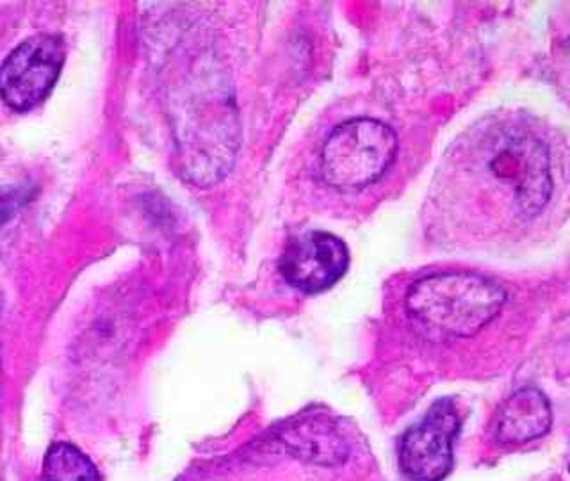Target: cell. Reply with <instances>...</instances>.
Returning <instances> with one entry per match:
<instances>
[{
	"instance_id": "obj_1",
	"label": "cell",
	"mask_w": 570,
	"mask_h": 481,
	"mask_svg": "<svg viewBox=\"0 0 570 481\" xmlns=\"http://www.w3.org/2000/svg\"><path fill=\"white\" fill-rule=\"evenodd\" d=\"M507 302L503 285L478 273H436L406 293L410 317L430 337H472L498 316Z\"/></svg>"
},
{
	"instance_id": "obj_4",
	"label": "cell",
	"mask_w": 570,
	"mask_h": 481,
	"mask_svg": "<svg viewBox=\"0 0 570 481\" xmlns=\"http://www.w3.org/2000/svg\"><path fill=\"white\" fill-rule=\"evenodd\" d=\"M67 59L61 36L36 35L18 45L0 67V98L17 111L38 106L56 85Z\"/></svg>"
},
{
	"instance_id": "obj_7",
	"label": "cell",
	"mask_w": 570,
	"mask_h": 481,
	"mask_svg": "<svg viewBox=\"0 0 570 481\" xmlns=\"http://www.w3.org/2000/svg\"><path fill=\"white\" fill-rule=\"evenodd\" d=\"M548 396L534 387L519 389L504 401L495 418V436L501 444H525L551 430Z\"/></svg>"
},
{
	"instance_id": "obj_6",
	"label": "cell",
	"mask_w": 570,
	"mask_h": 481,
	"mask_svg": "<svg viewBox=\"0 0 570 481\" xmlns=\"http://www.w3.org/2000/svg\"><path fill=\"white\" fill-rule=\"evenodd\" d=\"M350 266V249L328 232H307L287 243L278 261V272L291 287L316 294L334 287Z\"/></svg>"
},
{
	"instance_id": "obj_8",
	"label": "cell",
	"mask_w": 570,
	"mask_h": 481,
	"mask_svg": "<svg viewBox=\"0 0 570 481\" xmlns=\"http://www.w3.org/2000/svg\"><path fill=\"white\" fill-rule=\"evenodd\" d=\"M282 441L298 459L321 465H337L347 457V444L334 424L321 418L303 419L291 424Z\"/></svg>"
},
{
	"instance_id": "obj_5",
	"label": "cell",
	"mask_w": 570,
	"mask_h": 481,
	"mask_svg": "<svg viewBox=\"0 0 570 481\" xmlns=\"http://www.w3.org/2000/svg\"><path fill=\"white\" fill-rule=\"evenodd\" d=\"M460 418L453 401L439 400L423 421L410 428L400 444V465L412 481H442L453 465V442Z\"/></svg>"
},
{
	"instance_id": "obj_3",
	"label": "cell",
	"mask_w": 570,
	"mask_h": 481,
	"mask_svg": "<svg viewBox=\"0 0 570 481\" xmlns=\"http://www.w3.org/2000/svg\"><path fill=\"white\" fill-rule=\"evenodd\" d=\"M487 168L512 193L519 214L531 218L552 193L551 160L542 139L519 127L495 132L487 150Z\"/></svg>"
},
{
	"instance_id": "obj_10",
	"label": "cell",
	"mask_w": 570,
	"mask_h": 481,
	"mask_svg": "<svg viewBox=\"0 0 570 481\" xmlns=\"http://www.w3.org/2000/svg\"><path fill=\"white\" fill-rule=\"evenodd\" d=\"M18 204H20V195L18 193H0V227L13 216Z\"/></svg>"
},
{
	"instance_id": "obj_2",
	"label": "cell",
	"mask_w": 570,
	"mask_h": 481,
	"mask_svg": "<svg viewBox=\"0 0 570 481\" xmlns=\"http://www.w3.org/2000/svg\"><path fill=\"white\" fill-rule=\"evenodd\" d=\"M396 132L373 118H353L332 130L321 150V177L328 186L355 192L376 183L396 159Z\"/></svg>"
},
{
	"instance_id": "obj_9",
	"label": "cell",
	"mask_w": 570,
	"mask_h": 481,
	"mask_svg": "<svg viewBox=\"0 0 570 481\" xmlns=\"http://www.w3.org/2000/svg\"><path fill=\"white\" fill-rule=\"evenodd\" d=\"M41 481H100V474L76 445L59 442L45 454Z\"/></svg>"
}]
</instances>
